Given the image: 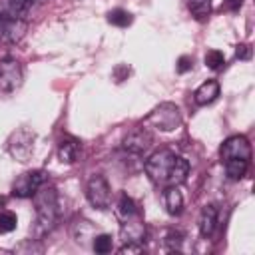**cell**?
I'll use <instances>...</instances> for the list:
<instances>
[{
    "instance_id": "1",
    "label": "cell",
    "mask_w": 255,
    "mask_h": 255,
    "mask_svg": "<svg viewBox=\"0 0 255 255\" xmlns=\"http://www.w3.org/2000/svg\"><path fill=\"white\" fill-rule=\"evenodd\" d=\"M145 175L157 187L181 185L187 179L189 163L171 149H157L145 159Z\"/></svg>"
},
{
    "instance_id": "2",
    "label": "cell",
    "mask_w": 255,
    "mask_h": 255,
    "mask_svg": "<svg viewBox=\"0 0 255 255\" xmlns=\"http://www.w3.org/2000/svg\"><path fill=\"white\" fill-rule=\"evenodd\" d=\"M36 207V221H34V235L44 237L54 231L58 223V191L54 185L42 183L36 193L32 195Z\"/></svg>"
},
{
    "instance_id": "3",
    "label": "cell",
    "mask_w": 255,
    "mask_h": 255,
    "mask_svg": "<svg viewBox=\"0 0 255 255\" xmlns=\"http://www.w3.org/2000/svg\"><path fill=\"white\" fill-rule=\"evenodd\" d=\"M179 126H181V112L171 102H163L155 106L145 118V128H153L157 131H173Z\"/></svg>"
},
{
    "instance_id": "4",
    "label": "cell",
    "mask_w": 255,
    "mask_h": 255,
    "mask_svg": "<svg viewBox=\"0 0 255 255\" xmlns=\"http://www.w3.org/2000/svg\"><path fill=\"white\" fill-rule=\"evenodd\" d=\"M86 197L98 209H108L112 205V187L102 173L90 175L86 183Z\"/></svg>"
},
{
    "instance_id": "5",
    "label": "cell",
    "mask_w": 255,
    "mask_h": 255,
    "mask_svg": "<svg viewBox=\"0 0 255 255\" xmlns=\"http://www.w3.org/2000/svg\"><path fill=\"white\" fill-rule=\"evenodd\" d=\"M48 173L44 169H32V171H24L16 177V181L12 183V195L20 197V199H28L36 193V189L46 183Z\"/></svg>"
},
{
    "instance_id": "6",
    "label": "cell",
    "mask_w": 255,
    "mask_h": 255,
    "mask_svg": "<svg viewBox=\"0 0 255 255\" xmlns=\"http://www.w3.org/2000/svg\"><path fill=\"white\" fill-rule=\"evenodd\" d=\"M22 80H24L22 64L12 56L2 58L0 60V90L10 94L22 86Z\"/></svg>"
},
{
    "instance_id": "7",
    "label": "cell",
    "mask_w": 255,
    "mask_h": 255,
    "mask_svg": "<svg viewBox=\"0 0 255 255\" xmlns=\"http://www.w3.org/2000/svg\"><path fill=\"white\" fill-rule=\"evenodd\" d=\"M34 141H36L34 131L22 128V129L14 131L12 137L8 139V151L16 161H28L34 151Z\"/></svg>"
},
{
    "instance_id": "8",
    "label": "cell",
    "mask_w": 255,
    "mask_h": 255,
    "mask_svg": "<svg viewBox=\"0 0 255 255\" xmlns=\"http://www.w3.org/2000/svg\"><path fill=\"white\" fill-rule=\"evenodd\" d=\"M221 161H231V159H243L249 161L251 159V143L245 135H231L223 141L221 149Z\"/></svg>"
},
{
    "instance_id": "9",
    "label": "cell",
    "mask_w": 255,
    "mask_h": 255,
    "mask_svg": "<svg viewBox=\"0 0 255 255\" xmlns=\"http://www.w3.org/2000/svg\"><path fill=\"white\" fill-rule=\"evenodd\" d=\"M122 145H124L126 151H129V153H133V155H143V153H147L149 147L153 145V133H151L149 128H145V126H143V128H135V129H131V131L124 137Z\"/></svg>"
},
{
    "instance_id": "10",
    "label": "cell",
    "mask_w": 255,
    "mask_h": 255,
    "mask_svg": "<svg viewBox=\"0 0 255 255\" xmlns=\"http://www.w3.org/2000/svg\"><path fill=\"white\" fill-rule=\"evenodd\" d=\"M28 32L24 18H0V44H18Z\"/></svg>"
},
{
    "instance_id": "11",
    "label": "cell",
    "mask_w": 255,
    "mask_h": 255,
    "mask_svg": "<svg viewBox=\"0 0 255 255\" xmlns=\"http://www.w3.org/2000/svg\"><path fill=\"white\" fill-rule=\"evenodd\" d=\"M120 235L124 241H131V243H141L145 237V223L141 219L139 213H135L133 217H128L122 221V229Z\"/></svg>"
},
{
    "instance_id": "12",
    "label": "cell",
    "mask_w": 255,
    "mask_h": 255,
    "mask_svg": "<svg viewBox=\"0 0 255 255\" xmlns=\"http://www.w3.org/2000/svg\"><path fill=\"white\" fill-rule=\"evenodd\" d=\"M80 151H82V141L72 137V135L62 137L58 143V157L62 163H74L78 159Z\"/></svg>"
},
{
    "instance_id": "13",
    "label": "cell",
    "mask_w": 255,
    "mask_h": 255,
    "mask_svg": "<svg viewBox=\"0 0 255 255\" xmlns=\"http://www.w3.org/2000/svg\"><path fill=\"white\" fill-rule=\"evenodd\" d=\"M217 96H219V82H215V80H207V82H203V84L195 90L193 100H195L197 106H207V104L215 102Z\"/></svg>"
},
{
    "instance_id": "14",
    "label": "cell",
    "mask_w": 255,
    "mask_h": 255,
    "mask_svg": "<svg viewBox=\"0 0 255 255\" xmlns=\"http://www.w3.org/2000/svg\"><path fill=\"white\" fill-rule=\"evenodd\" d=\"M163 203L169 215H179L183 211V195L177 185L163 187Z\"/></svg>"
},
{
    "instance_id": "15",
    "label": "cell",
    "mask_w": 255,
    "mask_h": 255,
    "mask_svg": "<svg viewBox=\"0 0 255 255\" xmlns=\"http://www.w3.org/2000/svg\"><path fill=\"white\" fill-rule=\"evenodd\" d=\"M215 223H217V207L209 203V205H205V207L201 209V213H199V223H197V227H199L201 237H209V235L215 231Z\"/></svg>"
},
{
    "instance_id": "16",
    "label": "cell",
    "mask_w": 255,
    "mask_h": 255,
    "mask_svg": "<svg viewBox=\"0 0 255 255\" xmlns=\"http://www.w3.org/2000/svg\"><path fill=\"white\" fill-rule=\"evenodd\" d=\"M26 0H0V18H24Z\"/></svg>"
},
{
    "instance_id": "17",
    "label": "cell",
    "mask_w": 255,
    "mask_h": 255,
    "mask_svg": "<svg viewBox=\"0 0 255 255\" xmlns=\"http://www.w3.org/2000/svg\"><path fill=\"white\" fill-rule=\"evenodd\" d=\"M116 213H118L120 221H124V219H128V217H133L135 213H139V209H137L135 201H133L129 195L122 193V195H120V201H118V207H116Z\"/></svg>"
},
{
    "instance_id": "18",
    "label": "cell",
    "mask_w": 255,
    "mask_h": 255,
    "mask_svg": "<svg viewBox=\"0 0 255 255\" xmlns=\"http://www.w3.org/2000/svg\"><path fill=\"white\" fill-rule=\"evenodd\" d=\"M247 167H249V161H243V159L225 161V173H227V177L233 179V181L241 179V177L247 173Z\"/></svg>"
},
{
    "instance_id": "19",
    "label": "cell",
    "mask_w": 255,
    "mask_h": 255,
    "mask_svg": "<svg viewBox=\"0 0 255 255\" xmlns=\"http://www.w3.org/2000/svg\"><path fill=\"white\" fill-rule=\"evenodd\" d=\"M108 22L118 26V28H126V26H129L133 22V16L128 10H124V8H116V10H112L108 14Z\"/></svg>"
},
{
    "instance_id": "20",
    "label": "cell",
    "mask_w": 255,
    "mask_h": 255,
    "mask_svg": "<svg viewBox=\"0 0 255 255\" xmlns=\"http://www.w3.org/2000/svg\"><path fill=\"white\" fill-rule=\"evenodd\" d=\"M92 247H94L96 253L106 255V253H110V251L114 249V239H112V235H108V233H100V235L94 237Z\"/></svg>"
},
{
    "instance_id": "21",
    "label": "cell",
    "mask_w": 255,
    "mask_h": 255,
    "mask_svg": "<svg viewBox=\"0 0 255 255\" xmlns=\"http://www.w3.org/2000/svg\"><path fill=\"white\" fill-rule=\"evenodd\" d=\"M16 225H18V217H16L14 211H6V209L0 211V235L14 231Z\"/></svg>"
},
{
    "instance_id": "22",
    "label": "cell",
    "mask_w": 255,
    "mask_h": 255,
    "mask_svg": "<svg viewBox=\"0 0 255 255\" xmlns=\"http://www.w3.org/2000/svg\"><path fill=\"white\" fill-rule=\"evenodd\" d=\"M187 6H189V12L195 18H205L209 14L211 0H187Z\"/></svg>"
},
{
    "instance_id": "23",
    "label": "cell",
    "mask_w": 255,
    "mask_h": 255,
    "mask_svg": "<svg viewBox=\"0 0 255 255\" xmlns=\"http://www.w3.org/2000/svg\"><path fill=\"white\" fill-rule=\"evenodd\" d=\"M223 64H225V56H223V52H219V50H207V54H205V66L209 68V70H221L223 68Z\"/></svg>"
},
{
    "instance_id": "24",
    "label": "cell",
    "mask_w": 255,
    "mask_h": 255,
    "mask_svg": "<svg viewBox=\"0 0 255 255\" xmlns=\"http://www.w3.org/2000/svg\"><path fill=\"white\" fill-rule=\"evenodd\" d=\"M181 243H183V235L179 231H173V229L167 231V235L163 239V247L167 251H179L181 249Z\"/></svg>"
},
{
    "instance_id": "25",
    "label": "cell",
    "mask_w": 255,
    "mask_h": 255,
    "mask_svg": "<svg viewBox=\"0 0 255 255\" xmlns=\"http://www.w3.org/2000/svg\"><path fill=\"white\" fill-rule=\"evenodd\" d=\"M145 249H143V245L141 243H131V241H124V245L118 249V253H122V255H129V253H143Z\"/></svg>"
},
{
    "instance_id": "26",
    "label": "cell",
    "mask_w": 255,
    "mask_h": 255,
    "mask_svg": "<svg viewBox=\"0 0 255 255\" xmlns=\"http://www.w3.org/2000/svg\"><path fill=\"white\" fill-rule=\"evenodd\" d=\"M251 46L249 44H239L237 46V50H235V56L239 58V60H251Z\"/></svg>"
},
{
    "instance_id": "27",
    "label": "cell",
    "mask_w": 255,
    "mask_h": 255,
    "mask_svg": "<svg viewBox=\"0 0 255 255\" xmlns=\"http://www.w3.org/2000/svg\"><path fill=\"white\" fill-rule=\"evenodd\" d=\"M191 64H193V60H191L189 56H181V58L177 60V66H175V68H177L179 74H185L187 70H191Z\"/></svg>"
},
{
    "instance_id": "28",
    "label": "cell",
    "mask_w": 255,
    "mask_h": 255,
    "mask_svg": "<svg viewBox=\"0 0 255 255\" xmlns=\"http://www.w3.org/2000/svg\"><path fill=\"white\" fill-rule=\"evenodd\" d=\"M46 2H50V0H26V8H24V12H26V16L30 14V12H34L38 6H42V4H46Z\"/></svg>"
},
{
    "instance_id": "29",
    "label": "cell",
    "mask_w": 255,
    "mask_h": 255,
    "mask_svg": "<svg viewBox=\"0 0 255 255\" xmlns=\"http://www.w3.org/2000/svg\"><path fill=\"white\" fill-rule=\"evenodd\" d=\"M241 4H243V0H225V2H223V8H225V10L235 12V10H239V8H241Z\"/></svg>"
},
{
    "instance_id": "30",
    "label": "cell",
    "mask_w": 255,
    "mask_h": 255,
    "mask_svg": "<svg viewBox=\"0 0 255 255\" xmlns=\"http://www.w3.org/2000/svg\"><path fill=\"white\" fill-rule=\"evenodd\" d=\"M4 203H6V199H4V197H2V195H0V207H2V205H4Z\"/></svg>"
}]
</instances>
